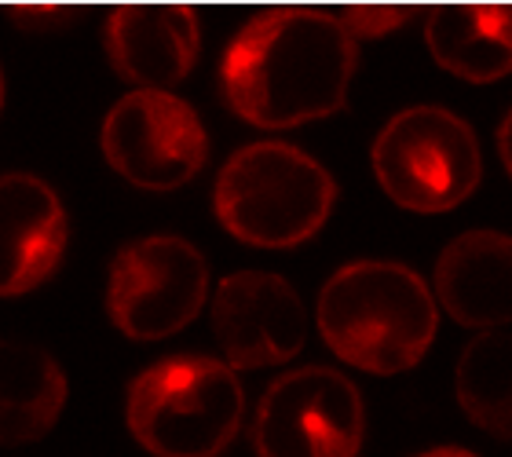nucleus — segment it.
<instances>
[{"mask_svg": "<svg viewBox=\"0 0 512 457\" xmlns=\"http://www.w3.org/2000/svg\"><path fill=\"white\" fill-rule=\"evenodd\" d=\"M498 158H502L505 172L512 176V110L502 117V125H498Z\"/></svg>", "mask_w": 512, "mask_h": 457, "instance_id": "nucleus-17", "label": "nucleus"}, {"mask_svg": "<svg viewBox=\"0 0 512 457\" xmlns=\"http://www.w3.org/2000/svg\"><path fill=\"white\" fill-rule=\"evenodd\" d=\"M439 311L472 333L512 326V238L491 227L458 234L432 271Z\"/></svg>", "mask_w": 512, "mask_h": 457, "instance_id": "nucleus-12", "label": "nucleus"}, {"mask_svg": "<svg viewBox=\"0 0 512 457\" xmlns=\"http://www.w3.org/2000/svg\"><path fill=\"white\" fill-rule=\"evenodd\" d=\"M209 300V264L180 234H147L118 249L107 275V319L128 341L187 330Z\"/></svg>", "mask_w": 512, "mask_h": 457, "instance_id": "nucleus-6", "label": "nucleus"}, {"mask_svg": "<svg viewBox=\"0 0 512 457\" xmlns=\"http://www.w3.org/2000/svg\"><path fill=\"white\" fill-rule=\"evenodd\" d=\"M417 457H476L472 450H461V447H436V450H425V454Z\"/></svg>", "mask_w": 512, "mask_h": 457, "instance_id": "nucleus-18", "label": "nucleus"}, {"mask_svg": "<svg viewBox=\"0 0 512 457\" xmlns=\"http://www.w3.org/2000/svg\"><path fill=\"white\" fill-rule=\"evenodd\" d=\"M63 366L30 341L0 337V447L41 443L66 410Z\"/></svg>", "mask_w": 512, "mask_h": 457, "instance_id": "nucleus-14", "label": "nucleus"}, {"mask_svg": "<svg viewBox=\"0 0 512 457\" xmlns=\"http://www.w3.org/2000/svg\"><path fill=\"white\" fill-rule=\"evenodd\" d=\"M359 70V37L337 11L267 8L231 37L220 59V92L253 128H300L348 103Z\"/></svg>", "mask_w": 512, "mask_h": 457, "instance_id": "nucleus-1", "label": "nucleus"}, {"mask_svg": "<svg viewBox=\"0 0 512 457\" xmlns=\"http://www.w3.org/2000/svg\"><path fill=\"white\" fill-rule=\"evenodd\" d=\"M246 388L224 359L169 355L128 384L125 425L154 457H220L242 432Z\"/></svg>", "mask_w": 512, "mask_h": 457, "instance_id": "nucleus-4", "label": "nucleus"}, {"mask_svg": "<svg viewBox=\"0 0 512 457\" xmlns=\"http://www.w3.org/2000/svg\"><path fill=\"white\" fill-rule=\"evenodd\" d=\"M315 326L341 362L374 377L414 370L436 344L439 304L414 267L352 260L319 289Z\"/></svg>", "mask_w": 512, "mask_h": 457, "instance_id": "nucleus-2", "label": "nucleus"}, {"mask_svg": "<svg viewBox=\"0 0 512 457\" xmlns=\"http://www.w3.org/2000/svg\"><path fill=\"white\" fill-rule=\"evenodd\" d=\"M410 15H414V8H406V4H352V8L341 11V19L352 26V33L359 41H363V37H384V33H392L395 26H403Z\"/></svg>", "mask_w": 512, "mask_h": 457, "instance_id": "nucleus-16", "label": "nucleus"}, {"mask_svg": "<svg viewBox=\"0 0 512 457\" xmlns=\"http://www.w3.org/2000/svg\"><path fill=\"white\" fill-rule=\"evenodd\" d=\"M363 439V395L330 366H300L275 377L253 417L256 457H359Z\"/></svg>", "mask_w": 512, "mask_h": 457, "instance_id": "nucleus-8", "label": "nucleus"}, {"mask_svg": "<svg viewBox=\"0 0 512 457\" xmlns=\"http://www.w3.org/2000/svg\"><path fill=\"white\" fill-rule=\"evenodd\" d=\"M337 180L308 150L260 139L224 161L213 187V213L235 242L253 249H297L326 227Z\"/></svg>", "mask_w": 512, "mask_h": 457, "instance_id": "nucleus-3", "label": "nucleus"}, {"mask_svg": "<svg viewBox=\"0 0 512 457\" xmlns=\"http://www.w3.org/2000/svg\"><path fill=\"white\" fill-rule=\"evenodd\" d=\"M213 337L231 370L282 366L308 341V311L289 278L235 271L213 293Z\"/></svg>", "mask_w": 512, "mask_h": 457, "instance_id": "nucleus-9", "label": "nucleus"}, {"mask_svg": "<svg viewBox=\"0 0 512 457\" xmlns=\"http://www.w3.org/2000/svg\"><path fill=\"white\" fill-rule=\"evenodd\" d=\"M425 48L439 70L469 85L512 74L509 0H439L425 15Z\"/></svg>", "mask_w": 512, "mask_h": 457, "instance_id": "nucleus-13", "label": "nucleus"}, {"mask_svg": "<svg viewBox=\"0 0 512 457\" xmlns=\"http://www.w3.org/2000/svg\"><path fill=\"white\" fill-rule=\"evenodd\" d=\"M110 70L132 88H176L202 55V15L183 0H125L103 22Z\"/></svg>", "mask_w": 512, "mask_h": 457, "instance_id": "nucleus-10", "label": "nucleus"}, {"mask_svg": "<svg viewBox=\"0 0 512 457\" xmlns=\"http://www.w3.org/2000/svg\"><path fill=\"white\" fill-rule=\"evenodd\" d=\"M4 96H8V81H4V70H0V110H4Z\"/></svg>", "mask_w": 512, "mask_h": 457, "instance_id": "nucleus-19", "label": "nucleus"}, {"mask_svg": "<svg viewBox=\"0 0 512 457\" xmlns=\"http://www.w3.org/2000/svg\"><path fill=\"white\" fill-rule=\"evenodd\" d=\"M458 406L487 436L512 443V333L483 330L461 348L454 370Z\"/></svg>", "mask_w": 512, "mask_h": 457, "instance_id": "nucleus-15", "label": "nucleus"}, {"mask_svg": "<svg viewBox=\"0 0 512 457\" xmlns=\"http://www.w3.org/2000/svg\"><path fill=\"white\" fill-rule=\"evenodd\" d=\"M70 242L63 198L33 172L0 176V297H26L59 271Z\"/></svg>", "mask_w": 512, "mask_h": 457, "instance_id": "nucleus-11", "label": "nucleus"}, {"mask_svg": "<svg viewBox=\"0 0 512 457\" xmlns=\"http://www.w3.org/2000/svg\"><path fill=\"white\" fill-rule=\"evenodd\" d=\"M377 187L399 209L436 216L469 202L483 180L480 139L465 117L417 103L384 121L370 147Z\"/></svg>", "mask_w": 512, "mask_h": 457, "instance_id": "nucleus-5", "label": "nucleus"}, {"mask_svg": "<svg viewBox=\"0 0 512 457\" xmlns=\"http://www.w3.org/2000/svg\"><path fill=\"white\" fill-rule=\"evenodd\" d=\"M103 161L139 191H176L205 169L209 132L198 110L172 88H132L99 128Z\"/></svg>", "mask_w": 512, "mask_h": 457, "instance_id": "nucleus-7", "label": "nucleus"}]
</instances>
